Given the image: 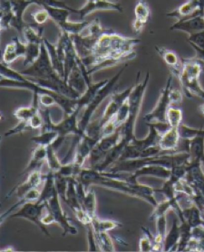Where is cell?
Wrapping results in <instances>:
<instances>
[{"label": "cell", "mask_w": 204, "mask_h": 252, "mask_svg": "<svg viewBox=\"0 0 204 252\" xmlns=\"http://www.w3.org/2000/svg\"><path fill=\"white\" fill-rule=\"evenodd\" d=\"M94 234H95L99 251L105 252H116L114 241L110 234L108 233V231H97V232L94 231Z\"/></svg>", "instance_id": "f35d334b"}, {"label": "cell", "mask_w": 204, "mask_h": 252, "mask_svg": "<svg viewBox=\"0 0 204 252\" xmlns=\"http://www.w3.org/2000/svg\"><path fill=\"white\" fill-rule=\"evenodd\" d=\"M29 129H31L30 125H29V122H27V121H19L17 126H14L10 130L6 131L4 136H5V137H11V136H14V135L20 134V133H22V132L29 130Z\"/></svg>", "instance_id": "f5cc1de1"}, {"label": "cell", "mask_w": 204, "mask_h": 252, "mask_svg": "<svg viewBox=\"0 0 204 252\" xmlns=\"http://www.w3.org/2000/svg\"><path fill=\"white\" fill-rule=\"evenodd\" d=\"M58 136H59L58 133L55 130L42 128V131L40 132V134L36 137H32L31 140L37 146H42L46 148L50 145H53V143L55 142Z\"/></svg>", "instance_id": "d590c367"}, {"label": "cell", "mask_w": 204, "mask_h": 252, "mask_svg": "<svg viewBox=\"0 0 204 252\" xmlns=\"http://www.w3.org/2000/svg\"><path fill=\"white\" fill-rule=\"evenodd\" d=\"M146 125L149 126L148 136L143 139L136 138L130 144L132 148L138 154L139 158H140V153L144 149L154 147V146H158L160 141L161 135H162V133L159 131V129L156 127L154 123H147Z\"/></svg>", "instance_id": "603a6c76"}, {"label": "cell", "mask_w": 204, "mask_h": 252, "mask_svg": "<svg viewBox=\"0 0 204 252\" xmlns=\"http://www.w3.org/2000/svg\"><path fill=\"white\" fill-rule=\"evenodd\" d=\"M113 1H115V2H118L119 0H113Z\"/></svg>", "instance_id": "be15d7a7"}, {"label": "cell", "mask_w": 204, "mask_h": 252, "mask_svg": "<svg viewBox=\"0 0 204 252\" xmlns=\"http://www.w3.org/2000/svg\"><path fill=\"white\" fill-rule=\"evenodd\" d=\"M55 187L61 199L65 202L66 200V191L68 188L69 178L61 176L59 174H55Z\"/></svg>", "instance_id": "681fc988"}, {"label": "cell", "mask_w": 204, "mask_h": 252, "mask_svg": "<svg viewBox=\"0 0 204 252\" xmlns=\"http://www.w3.org/2000/svg\"><path fill=\"white\" fill-rule=\"evenodd\" d=\"M134 15L135 20H138L147 25L151 17V9L146 0H139L136 3L134 6Z\"/></svg>", "instance_id": "b9f144b4"}, {"label": "cell", "mask_w": 204, "mask_h": 252, "mask_svg": "<svg viewBox=\"0 0 204 252\" xmlns=\"http://www.w3.org/2000/svg\"><path fill=\"white\" fill-rule=\"evenodd\" d=\"M60 199L58 192H55L53 194V196L47 201V208L53 215L55 223H57L62 228V230H63L62 235H77L78 229H77V227L73 226L70 223L71 219L68 218L65 211L62 208Z\"/></svg>", "instance_id": "8fae6325"}, {"label": "cell", "mask_w": 204, "mask_h": 252, "mask_svg": "<svg viewBox=\"0 0 204 252\" xmlns=\"http://www.w3.org/2000/svg\"><path fill=\"white\" fill-rule=\"evenodd\" d=\"M92 227L95 232L97 231H110L117 228H121L122 224L113 220H100L95 216L92 221Z\"/></svg>", "instance_id": "ab89813d"}, {"label": "cell", "mask_w": 204, "mask_h": 252, "mask_svg": "<svg viewBox=\"0 0 204 252\" xmlns=\"http://www.w3.org/2000/svg\"><path fill=\"white\" fill-rule=\"evenodd\" d=\"M172 78L173 75L170 73L167 78L165 86L161 91V95L157 101V104L154 108V110L144 116V120L146 122V124L147 123H167L166 113L171 104L170 91L171 88Z\"/></svg>", "instance_id": "9c48e42d"}, {"label": "cell", "mask_w": 204, "mask_h": 252, "mask_svg": "<svg viewBox=\"0 0 204 252\" xmlns=\"http://www.w3.org/2000/svg\"><path fill=\"white\" fill-rule=\"evenodd\" d=\"M44 44H45V46H46V48L48 50L50 59H51L52 64L54 66L55 71H56V72H57L63 79H65V63H64L60 60V58L58 57L55 44L50 43L47 39L44 38Z\"/></svg>", "instance_id": "e575fe53"}, {"label": "cell", "mask_w": 204, "mask_h": 252, "mask_svg": "<svg viewBox=\"0 0 204 252\" xmlns=\"http://www.w3.org/2000/svg\"><path fill=\"white\" fill-rule=\"evenodd\" d=\"M130 114V107H129V102L128 99L122 105L120 110L116 113V115L114 117V121H116V125L118 126H121L126 122Z\"/></svg>", "instance_id": "f907efd6"}, {"label": "cell", "mask_w": 204, "mask_h": 252, "mask_svg": "<svg viewBox=\"0 0 204 252\" xmlns=\"http://www.w3.org/2000/svg\"><path fill=\"white\" fill-rule=\"evenodd\" d=\"M87 230V239H88V251L89 252H96L99 251V248L97 245V241L94 234V229L92 225L84 226Z\"/></svg>", "instance_id": "db71d44e"}, {"label": "cell", "mask_w": 204, "mask_h": 252, "mask_svg": "<svg viewBox=\"0 0 204 252\" xmlns=\"http://www.w3.org/2000/svg\"><path fill=\"white\" fill-rule=\"evenodd\" d=\"M132 90V87H129L126 90L122 91V93H115L112 94L110 101L106 106L104 114L99 119L100 123L102 126H105L108 121L114 119L118 110H120L122 105L129 98V95L131 94Z\"/></svg>", "instance_id": "4fadbf2b"}, {"label": "cell", "mask_w": 204, "mask_h": 252, "mask_svg": "<svg viewBox=\"0 0 204 252\" xmlns=\"http://www.w3.org/2000/svg\"><path fill=\"white\" fill-rule=\"evenodd\" d=\"M166 122L170 127H179L182 124V111L179 108L170 107L166 113Z\"/></svg>", "instance_id": "f6af8a7d"}, {"label": "cell", "mask_w": 204, "mask_h": 252, "mask_svg": "<svg viewBox=\"0 0 204 252\" xmlns=\"http://www.w3.org/2000/svg\"><path fill=\"white\" fill-rule=\"evenodd\" d=\"M188 42L190 44H195L196 46H198L202 49H204V30L198 33L190 34Z\"/></svg>", "instance_id": "11a10c76"}, {"label": "cell", "mask_w": 204, "mask_h": 252, "mask_svg": "<svg viewBox=\"0 0 204 252\" xmlns=\"http://www.w3.org/2000/svg\"><path fill=\"white\" fill-rule=\"evenodd\" d=\"M75 215H76V217H77L78 221H79L80 223H82L83 226H87V225L92 224V221H93L94 218H92L83 208L77 211V212L75 213Z\"/></svg>", "instance_id": "9f6ffc18"}, {"label": "cell", "mask_w": 204, "mask_h": 252, "mask_svg": "<svg viewBox=\"0 0 204 252\" xmlns=\"http://www.w3.org/2000/svg\"><path fill=\"white\" fill-rule=\"evenodd\" d=\"M180 230H181V238L177 247L176 252H186L188 251L190 241L192 240V227L184 220L183 221H181Z\"/></svg>", "instance_id": "74e56055"}, {"label": "cell", "mask_w": 204, "mask_h": 252, "mask_svg": "<svg viewBox=\"0 0 204 252\" xmlns=\"http://www.w3.org/2000/svg\"><path fill=\"white\" fill-rule=\"evenodd\" d=\"M171 209V203L169 200L164 199L163 202L158 203V204L154 207V211L151 214L149 217V220L155 221V220L159 218L160 216L166 215L167 212Z\"/></svg>", "instance_id": "c3c4849f"}, {"label": "cell", "mask_w": 204, "mask_h": 252, "mask_svg": "<svg viewBox=\"0 0 204 252\" xmlns=\"http://www.w3.org/2000/svg\"><path fill=\"white\" fill-rule=\"evenodd\" d=\"M105 28L102 27L99 18H94L93 21L88 23V25L85 27L83 31L78 34L90 36L94 38H99L100 36L105 33Z\"/></svg>", "instance_id": "60d3db41"}, {"label": "cell", "mask_w": 204, "mask_h": 252, "mask_svg": "<svg viewBox=\"0 0 204 252\" xmlns=\"http://www.w3.org/2000/svg\"><path fill=\"white\" fill-rule=\"evenodd\" d=\"M179 132L182 140H190L196 137H204V127L194 128L185 124H182L179 126Z\"/></svg>", "instance_id": "bcb514c9"}, {"label": "cell", "mask_w": 204, "mask_h": 252, "mask_svg": "<svg viewBox=\"0 0 204 252\" xmlns=\"http://www.w3.org/2000/svg\"><path fill=\"white\" fill-rule=\"evenodd\" d=\"M183 210V218L187 221L191 227H196L199 225H204V219L201 209L195 203H191L190 206Z\"/></svg>", "instance_id": "d6a6232c"}, {"label": "cell", "mask_w": 204, "mask_h": 252, "mask_svg": "<svg viewBox=\"0 0 204 252\" xmlns=\"http://www.w3.org/2000/svg\"><path fill=\"white\" fill-rule=\"evenodd\" d=\"M185 151L190 154L189 164H204V137H196L184 140Z\"/></svg>", "instance_id": "7402d4cb"}, {"label": "cell", "mask_w": 204, "mask_h": 252, "mask_svg": "<svg viewBox=\"0 0 204 252\" xmlns=\"http://www.w3.org/2000/svg\"><path fill=\"white\" fill-rule=\"evenodd\" d=\"M44 28H36L31 25L27 24L23 30V38L25 43H34V44H42L44 42L43 38Z\"/></svg>", "instance_id": "836d02e7"}, {"label": "cell", "mask_w": 204, "mask_h": 252, "mask_svg": "<svg viewBox=\"0 0 204 252\" xmlns=\"http://www.w3.org/2000/svg\"><path fill=\"white\" fill-rule=\"evenodd\" d=\"M41 220H42V223L45 225V226L55 223V219H54V217H53V215L51 214V212L48 210V208L46 209V211L43 215Z\"/></svg>", "instance_id": "680465c9"}, {"label": "cell", "mask_w": 204, "mask_h": 252, "mask_svg": "<svg viewBox=\"0 0 204 252\" xmlns=\"http://www.w3.org/2000/svg\"><path fill=\"white\" fill-rule=\"evenodd\" d=\"M204 72V62L196 57L182 58V69L178 79L183 94L188 98L197 96L204 99V90L200 83V76Z\"/></svg>", "instance_id": "277c9868"}, {"label": "cell", "mask_w": 204, "mask_h": 252, "mask_svg": "<svg viewBox=\"0 0 204 252\" xmlns=\"http://www.w3.org/2000/svg\"><path fill=\"white\" fill-rule=\"evenodd\" d=\"M46 163V148L42 146H37L34 148L32 158L30 159L28 166L23 171L20 176H28L36 170H42V166Z\"/></svg>", "instance_id": "d4e9b609"}, {"label": "cell", "mask_w": 204, "mask_h": 252, "mask_svg": "<svg viewBox=\"0 0 204 252\" xmlns=\"http://www.w3.org/2000/svg\"><path fill=\"white\" fill-rule=\"evenodd\" d=\"M46 164L49 171L56 174L62 167V161L58 158L56 150L52 145L46 147Z\"/></svg>", "instance_id": "ee69618b"}, {"label": "cell", "mask_w": 204, "mask_h": 252, "mask_svg": "<svg viewBox=\"0 0 204 252\" xmlns=\"http://www.w3.org/2000/svg\"><path fill=\"white\" fill-rule=\"evenodd\" d=\"M73 43L77 51L78 56L83 59L90 55H93L94 45L96 44L98 38H94L90 36H84L81 34H75L71 35Z\"/></svg>", "instance_id": "cb8c5ba5"}, {"label": "cell", "mask_w": 204, "mask_h": 252, "mask_svg": "<svg viewBox=\"0 0 204 252\" xmlns=\"http://www.w3.org/2000/svg\"><path fill=\"white\" fill-rule=\"evenodd\" d=\"M199 111L201 112L202 115L204 116V104H201L199 106Z\"/></svg>", "instance_id": "6125c7cd"}, {"label": "cell", "mask_w": 204, "mask_h": 252, "mask_svg": "<svg viewBox=\"0 0 204 252\" xmlns=\"http://www.w3.org/2000/svg\"><path fill=\"white\" fill-rule=\"evenodd\" d=\"M181 238L180 225L178 224L176 218L172 220L171 230L166 234L163 242V252H175Z\"/></svg>", "instance_id": "f1b7e54d"}, {"label": "cell", "mask_w": 204, "mask_h": 252, "mask_svg": "<svg viewBox=\"0 0 204 252\" xmlns=\"http://www.w3.org/2000/svg\"><path fill=\"white\" fill-rule=\"evenodd\" d=\"M183 95L181 91L176 90V89L171 88L170 91V99H171V103H178L181 104L182 101Z\"/></svg>", "instance_id": "6f0895ef"}, {"label": "cell", "mask_w": 204, "mask_h": 252, "mask_svg": "<svg viewBox=\"0 0 204 252\" xmlns=\"http://www.w3.org/2000/svg\"><path fill=\"white\" fill-rule=\"evenodd\" d=\"M126 66L122 68L120 71L116 74L113 78L109 79L108 82L105 84L103 88L100 90L98 94H96V96L94 97V99L92 100V102L90 104L87 105L84 109L83 116L81 118V120L78 122V126H79V130L81 132V134L83 135L84 132L86 130L89 124L91 123V120L93 118L95 111L99 108L100 105L102 104L109 95L113 94V92L115 90L116 83L119 81L120 77L122 76V72L125 71Z\"/></svg>", "instance_id": "5b68a950"}, {"label": "cell", "mask_w": 204, "mask_h": 252, "mask_svg": "<svg viewBox=\"0 0 204 252\" xmlns=\"http://www.w3.org/2000/svg\"><path fill=\"white\" fill-rule=\"evenodd\" d=\"M15 17L9 0H0V29L1 31L11 28V22Z\"/></svg>", "instance_id": "1f68e13d"}, {"label": "cell", "mask_w": 204, "mask_h": 252, "mask_svg": "<svg viewBox=\"0 0 204 252\" xmlns=\"http://www.w3.org/2000/svg\"><path fill=\"white\" fill-rule=\"evenodd\" d=\"M40 195H41V191L39 190V188H34V189H31L30 191H28L24 196L19 198V201L16 204L12 205L11 207L8 209L6 212H5L3 214H1V224L5 221L6 218H8L9 214H11L13 211H15L16 209L20 208L23 204H25V203L39 201Z\"/></svg>", "instance_id": "f546056e"}, {"label": "cell", "mask_w": 204, "mask_h": 252, "mask_svg": "<svg viewBox=\"0 0 204 252\" xmlns=\"http://www.w3.org/2000/svg\"><path fill=\"white\" fill-rule=\"evenodd\" d=\"M155 50L169 68L170 73L178 78L182 69V58H180L175 52L167 49L165 47L155 46Z\"/></svg>", "instance_id": "44dd1931"}, {"label": "cell", "mask_w": 204, "mask_h": 252, "mask_svg": "<svg viewBox=\"0 0 204 252\" xmlns=\"http://www.w3.org/2000/svg\"><path fill=\"white\" fill-rule=\"evenodd\" d=\"M141 43L138 38L123 36L116 32H105L100 36L94 45L93 55L81 59L87 71L100 62L108 58L136 57V52L133 48Z\"/></svg>", "instance_id": "7a4b0ae2"}, {"label": "cell", "mask_w": 204, "mask_h": 252, "mask_svg": "<svg viewBox=\"0 0 204 252\" xmlns=\"http://www.w3.org/2000/svg\"><path fill=\"white\" fill-rule=\"evenodd\" d=\"M11 3L12 9L15 17L11 22V28L17 30L20 36H23V30L27 26V23L24 21L23 16L28 6L33 5L34 3L30 0H9Z\"/></svg>", "instance_id": "ffe728a7"}, {"label": "cell", "mask_w": 204, "mask_h": 252, "mask_svg": "<svg viewBox=\"0 0 204 252\" xmlns=\"http://www.w3.org/2000/svg\"><path fill=\"white\" fill-rule=\"evenodd\" d=\"M32 17H33L34 21L38 26L43 25L50 19L48 11L44 7H41V6H40L39 9L32 13Z\"/></svg>", "instance_id": "816d5d0a"}, {"label": "cell", "mask_w": 204, "mask_h": 252, "mask_svg": "<svg viewBox=\"0 0 204 252\" xmlns=\"http://www.w3.org/2000/svg\"><path fill=\"white\" fill-rule=\"evenodd\" d=\"M145 26H146V24L138 21V20H135V19L132 23V28L135 30V32L137 33H142V31L144 30Z\"/></svg>", "instance_id": "91938a15"}, {"label": "cell", "mask_w": 204, "mask_h": 252, "mask_svg": "<svg viewBox=\"0 0 204 252\" xmlns=\"http://www.w3.org/2000/svg\"><path fill=\"white\" fill-rule=\"evenodd\" d=\"M121 128L122 126H119L114 134L107 137H102L99 142L96 144V146L90 154L88 158L91 168H95L96 166H98L103 162L107 153L121 142L122 138Z\"/></svg>", "instance_id": "30bf717a"}, {"label": "cell", "mask_w": 204, "mask_h": 252, "mask_svg": "<svg viewBox=\"0 0 204 252\" xmlns=\"http://www.w3.org/2000/svg\"><path fill=\"white\" fill-rule=\"evenodd\" d=\"M43 7L48 11L50 19L58 27L61 32L69 33L70 35H75L81 33L88 25L89 22L86 21H80V22L69 21L68 17L71 11L67 8L49 6H44Z\"/></svg>", "instance_id": "52a82bcc"}, {"label": "cell", "mask_w": 204, "mask_h": 252, "mask_svg": "<svg viewBox=\"0 0 204 252\" xmlns=\"http://www.w3.org/2000/svg\"><path fill=\"white\" fill-rule=\"evenodd\" d=\"M181 139L179 127H170L161 135L159 147L164 154L182 152L178 150Z\"/></svg>", "instance_id": "d6986e66"}, {"label": "cell", "mask_w": 204, "mask_h": 252, "mask_svg": "<svg viewBox=\"0 0 204 252\" xmlns=\"http://www.w3.org/2000/svg\"><path fill=\"white\" fill-rule=\"evenodd\" d=\"M28 78H38L44 80H58L62 77L56 72L50 59L49 53L44 42L41 46V54L39 59L27 69L20 71Z\"/></svg>", "instance_id": "8992f818"}, {"label": "cell", "mask_w": 204, "mask_h": 252, "mask_svg": "<svg viewBox=\"0 0 204 252\" xmlns=\"http://www.w3.org/2000/svg\"><path fill=\"white\" fill-rule=\"evenodd\" d=\"M171 169H168L159 164H147L144 167L140 168L139 170L135 171L133 174H130V176H128L125 180L128 182L138 181L139 177H144V176H152V177L167 180L171 177Z\"/></svg>", "instance_id": "e0dca14e"}, {"label": "cell", "mask_w": 204, "mask_h": 252, "mask_svg": "<svg viewBox=\"0 0 204 252\" xmlns=\"http://www.w3.org/2000/svg\"><path fill=\"white\" fill-rule=\"evenodd\" d=\"M156 230H155V241L153 246V252L163 251V242L167 234V219L166 215L160 216L155 220Z\"/></svg>", "instance_id": "83f0119b"}, {"label": "cell", "mask_w": 204, "mask_h": 252, "mask_svg": "<svg viewBox=\"0 0 204 252\" xmlns=\"http://www.w3.org/2000/svg\"><path fill=\"white\" fill-rule=\"evenodd\" d=\"M108 81L109 79H105L103 81H100L96 83H92L91 85H89L87 90L78 99V110L81 111L83 109H85V107L92 102L96 94H98L100 90L105 86Z\"/></svg>", "instance_id": "4316f807"}, {"label": "cell", "mask_w": 204, "mask_h": 252, "mask_svg": "<svg viewBox=\"0 0 204 252\" xmlns=\"http://www.w3.org/2000/svg\"><path fill=\"white\" fill-rule=\"evenodd\" d=\"M142 230L144 231V237L140 240L139 242V251L142 252H153L155 235L151 233L149 229L143 227Z\"/></svg>", "instance_id": "7dc6e473"}, {"label": "cell", "mask_w": 204, "mask_h": 252, "mask_svg": "<svg viewBox=\"0 0 204 252\" xmlns=\"http://www.w3.org/2000/svg\"><path fill=\"white\" fill-rule=\"evenodd\" d=\"M26 52L27 43H24L17 36H15L11 39V42L6 44L5 47L2 63L10 65L19 57H25Z\"/></svg>", "instance_id": "ac0fdd59"}, {"label": "cell", "mask_w": 204, "mask_h": 252, "mask_svg": "<svg viewBox=\"0 0 204 252\" xmlns=\"http://www.w3.org/2000/svg\"><path fill=\"white\" fill-rule=\"evenodd\" d=\"M192 46H193V49L195 51V57L196 58H198L200 60L204 61V49H202V48H200L198 46H196L195 44H190Z\"/></svg>", "instance_id": "94428289"}, {"label": "cell", "mask_w": 204, "mask_h": 252, "mask_svg": "<svg viewBox=\"0 0 204 252\" xmlns=\"http://www.w3.org/2000/svg\"><path fill=\"white\" fill-rule=\"evenodd\" d=\"M140 77V72L137 74V79H136V83L132 87V92L129 95L128 98V102H129V107H130V114L126 122L122 126L121 131L122 135V140L125 143L126 145H129L136 139L135 137V123L137 121L140 110L143 105V100H144V94L146 92V89L148 86V83L150 81V72L147 71L144 81L140 82L139 81Z\"/></svg>", "instance_id": "3957f363"}, {"label": "cell", "mask_w": 204, "mask_h": 252, "mask_svg": "<svg viewBox=\"0 0 204 252\" xmlns=\"http://www.w3.org/2000/svg\"><path fill=\"white\" fill-rule=\"evenodd\" d=\"M44 177L45 175L42 174V170L34 171L28 175L26 181L14 187L11 191L7 193L6 198L10 197L13 193H15L17 198L22 197L31 189L39 188L42 185H44Z\"/></svg>", "instance_id": "5bb4252c"}, {"label": "cell", "mask_w": 204, "mask_h": 252, "mask_svg": "<svg viewBox=\"0 0 204 252\" xmlns=\"http://www.w3.org/2000/svg\"><path fill=\"white\" fill-rule=\"evenodd\" d=\"M170 30L182 31L187 33L189 35L201 32L204 30V15L197 14L181 20H177V22L174 23L170 28Z\"/></svg>", "instance_id": "2e32d148"}, {"label": "cell", "mask_w": 204, "mask_h": 252, "mask_svg": "<svg viewBox=\"0 0 204 252\" xmlns=\"http://www.w3.org/2000/svg\"><path fill=\"white\" fill-rule=\"evenodd\" d=\"M81 205L92 218L96 216V196L94 189L89 187L85 195L81 200Z\"/></svg>", "instance_id": "8d00e7d4"}, {"label": "cell", "mask_w": 204, "mask_h": 252, "mask_svg": "<svg viewBox=\"0 0 204 252\" xmlns=\"http://www.w3.org/2000/svg\"><path fill=\"white\" fill-rule=\"evenodd\" d=\"M46 209H47V202L46 203H41L39 201L30 202V203L23 204L19 209V211H17L16 214H10L8 218H23L27 220L39 228L44 235L51 237L45 225L43 224L41 220Z\"/></svg>", "instance_id": "ba28073f"}, {"label": "cell", "mask_w": 204, "mask_h": 252, "mask_svg": "<svg viewBox=\"0 0 204 252\" xmlns=\"http://www.w3.org/2000/svg\"><path fill=\"white\" fill-rule=\"evenodd\" d=\"M66 82L69 85V87L73 89L75 92H77L80 96L87 90L88 87V84L85 81V78L83 76L80 67L78 65V63L77 65L74 66L70 73L68 74Z\"/></svg>", "instance_id": "484cf974"}, {"label": "cell", "mask_w": 204, "mask_h": 252, "mask_svg": "<svg viewBox=\"0 0 204 252\" xmlns=\"http://www.w3.org/2000/svg\"><path fill=\"white\" fill-rule=\"evenodd\" d=\"M78 179L77 178H69L68 188L66 191V200L65 203L72 209L73 212L76 213L78 210L83 208L79 198H78V189H77Z\"/></svg>", "instance_id": "4dcf8cb0"}, {"label": "cell", "mask_w": 204, "mask_h": 252, "mask_svg": "<svg viewBox=\"0 0 204 252\" xmlns=\"http://www.w3.org/2000/svg\"><path fill=\"white\" fill-rule=\"evenodd\" d=\"M42 44L27 43V52H26V55L24 57V66L28 67V66L33 64L34 63L39 59L40 54H41Z\"/></svg>", "instance_id": "7bdbcfd3"}, {"label": "cell", "mask_w": 204, "mask_h": 252, "mask_svg": "<svg viewBox=\"0 0 204 252\" xmlns=\"http://www.w3.org/2000/svg\"><path fill=\"white\" fill-rule=\"evenodd\" d=\"M96 11H123L122 6L119 2L113 0H95L87 1L84 6L80 8H74L72 13L78 15L81 21H84L85 17Z\"/></svg>", "instance_id": "7c38bea8"}, {"label": "cell", "mask_w": 204, "mask_h": 252, "mask_svg": "<svg viewBox=\"0 0 204 252\" xmlns=\"http://www.w3.org/2000/svg\"><path fill=\"white\" fill-rule=\"evenodd\" d=\"M197 14L204 15V0H188L176 9L167 13L166 16L181 20Z\"/></svg>", "instance_id": "9a60e30c"}, {"label": "cell", "mask_w": 204, "mask_h": 252, "mask_svg": "<svg viewBox=\"0 0 204 252\" xmlns=\"http://www.w3.org/2000/svg\"><path fill=\"white\" fill-rule=\"evenodd\" d=\"M87 1H95V0H87Z\"/></svg>", "instance_id": "e7e4bbea"}, {"label": "cell", "mask_w": 204, "mask_h": 252, "mask_svg": "<svg viewBox=\"0 0 204 252\" xmlns=\"http://www.w3.org/2000/svg\"><path fill=\"white\" fill-rule=\"evenodd\" d=\"M77 179L81 182L86 189L92 186H98L124 193L132 197L142 199L149 203L153 207H155L158 203L155 199V188L142 185L138 181L121 180L119 176L115 173L99 172L91 167L83 168Z\"/></svg>", "instance_id": "6da1fadb"}]
</instances>
